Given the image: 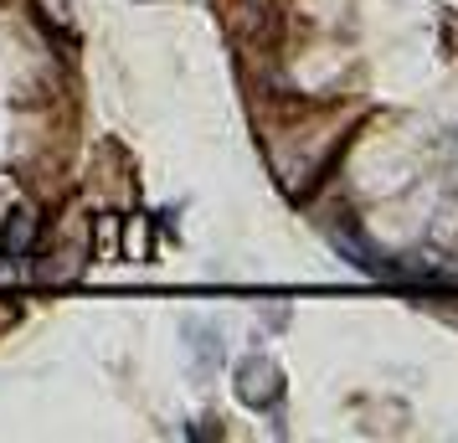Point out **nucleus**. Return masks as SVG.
<instances>
[{
  "instance_id": "nucleus-1",
  "label": "nucleus",
  "mask_w": 458,
  "mask_h": 443,
  "mask_svg": "<svg viewBox=\"0 0 458 443\" xmlns=\"http://www.w3.org/2000/svg\"><path fill=\"white\" fill-rule=\"evenodd\" d=\"M31 233H37V217H31L26 207H16L11 217H5V233H0V258H5V268L31 253Z\"/></svg>"
},
{
  "instance_id": "nucleus-2",
  "label": "nucleus",
  "mask_w": 458,
  "mask_h": 443,
  "mask_svg": "<svg viewBox=\"0 0 458 443\" xmlns=\"http://www.w3.org/2000/svg\"><path fill=\"white\" fill-rule=\"evenodd\" d=\"M237 392H242L248 407H268V402L284 392V381H278V371H273L268 361H263V381H258V361H248V366L237 371Z\"/></svg>"
},
{
  "instance_id": "nucleus-3",
  "label": "nucleus",
  "mask_w": 458,
  "mask_h": 443,
  "mask_svg": "<svg viewBox=\"0 0 458 443\" xmlns=\"http://www.w3.org/2000/svg\"><path fill=\"white\" fill-rule=\"evenodd\" d=\"M124 243H129V253H134V258H149V233H145V222H129Z\"/></svg>"
}]
</instances>
